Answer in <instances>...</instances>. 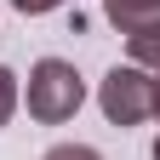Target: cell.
<instances>
[{"label": "cell", "mask_w": 160, "mask_h": 160, "mask_svg": "<svg viewBox=\"0 0 160 160\" xmlns=\"http://www.w3.org/2000/svg\"><path fill=\"white\" fill-rule=\"evenodd\" d=\"M109 17L132 34V29H143V23L160 17V0H109Z\"/></svg>", "instance_id": "277c9868"}, {"label": "cell", "mask_w": 160, "mask_h": 160, "mask_svg": "<svg viewBox=\"0 0 160 160\" xmlns=\"http://www.w3.org/2000/svg\"><path fill=\"white\" fill-rule=\"evenodd\" d=\"M103 114L114 120V126H137L143 114H154V103H160V80L149 74V69H109L103 74Z\"/></svg>", "instance_id": "7a4b0ae2"}, {"label": "cell", "mask_w": 160, "mask_h": 160, "mask_svg": "<svg viewBox=\"0 0 160 160\" xmlns=\"http://www.w3.org/2000/svg\"><path fill=\"white\" fill-rule=\"evenodd\" d=\"M12 109H17V80H12V69H0V126L12 120Z\"/></svg>", "instance_id": "5b68a950"}, {"label": "cell", "mask_w": 160, "mask_h": 160, "mask_svg": "<svg viewBox=\"0 0 160 160\" xmlns=\"http://www.w3.org/2000/svg\"><path fill=\"white\" fill-rule=\"evenodd\" d=\"M12 6H17V12H29V17H34V12H52V6H63V0H12Z\"/></svg>", "instance_id": "52a82bcc"}, {"label": "cell", "mask_w": 160, "mask_h": 160, "mask_svg": "<svg viewBox=\"0 0 160 160\" xmlns=\"http://www.w3.org/2000/svg\"><path fill=\"white\" fill-rule=\"evenodd\" d=\"M46 160H97V154H92L86 143H63V149H52Z\"/></svg>", "instance_id": "8992f818"}, {"label": "cell", "mask_w": 160, "mask_h": 160, "mask_svg": "<svg viewBox=\"0 0 160 160\" xmlns=\"http://www.w3.org/2000/svg\"><path fill=\"white\" fill-rule=\"evenodd\" d=\"M80 97H86V86H80V74L63 57H40L34 63V74H29V114L34 120L57 126V120H69L80 109Z\"/></svg>", "instance_id": "6da1fadb"}, {"label": "cell", "mask_w": 160, "mask_h": 160, "mask_svg": "<svg viewBox=\"0 0 160 160\" xmlns=\"http://www.w3.org/2000/svg\"><path fill=\"white\" fill-rule=\"evenodd\" d=\"M154 160H160V143H154Z\"/></svg>", "instance_id": "ba28073f"}, {"label": "cell", "mask_w": 160, "mask_h": 160, "mask_svg": "<svg viewBox=\"0 0 160 160\" xmlns=\"http://www.w3.org/2000/svg\"><path fill=\"white\" fill-rule=\"evenodd\" d=\"M126 46H132V63H137V69H160V17L143 23V29H132Z\"/></svg>", "instance_id": "3957f363"}]
</instances>
